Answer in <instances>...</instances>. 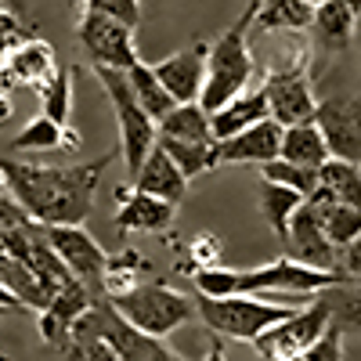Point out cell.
Masks as SVG:
<instances>
[{
  "label": "cell",
  "mask_w": 361,
  "mask_h": 361,
  "mask_svg": "<svg viewBox=\"0 0 361 361\" xmlns=\"http://www.w3.org/2000/svg\"><path fill=\"white\" fill-rule=\"evenodd\" d=\"M279 152H282V127L267 116L260 123L217 141V166L221 163H260L264 166L271 159H279Z\"/></svg>",
  "instance_id": "obj_14"
},
{
  "label": "cell",
  "mask_w": 361,
  "mask_h": 361,
  "mask_svg": "<svg viewBox=\"0 0 361 361\" xmlns=\"http://www.w3.org/2000/svg\"><path fill=\"white\" fill-rule=\"evenodd\" d=\"M119 206L116 209V228L119 231H148V235H159V231H166L170 224H173V217H177V206L173 202H163V199H156V195H148V192H137V188H130V192H123L119 195Z\"/></svg>",
  "instance_id": "obj_17"
},
{
  "label": "cell",
  "mask_w": 361,
  "mask_h": 361,
  "mask_svg": "<svg viewBox=\"0 0 361 361\" xmlns=\"http://www.w3.org/2000/svg\"><path fill=\"white\" fill-rule=\"evenodd\" d=\"M0 311H4V314H11V311H25V307L18 304V296H15L11 289H4V286H0Z\"/></svg>",
  "instance_id": "obj_45"
},
{
  "label": "cell",
  "mask_w": 361,
  "mask_h": 361,
  "mask_svg": "<svg viewBox=\"0 0 361 361\" xmlns=\"http://www.w3.org/2000/svg\"><path fill=\"white\" fill-rule=\"evenodd\" d=\"M58 69V58H54V47L47 44V40H22V44H15L11 51H8V73H11V80H18V83H29V87H44Z\"/></svg>",
  "instance_id": "obj_20"
},
{
  "label": "cell",
  "mask_w": 361,
  "mask_h": 361,
  "mask_svg": "<svg viewBox=\"0 0 361 361\" xmlns=\"http://www.w3.org/2000/svg\"><path fill=\"white\" fill-rule=\"evenodd\" d=\"M130 180H134L137 192H148V195H156L163 202H173V206L185 199V192H188V177L180 173V166L163 152L159 145H152V152L145 156L141 170Z\"/></svg>",
  "instance_id": "obj_18"
},
{
  "label": "cell",
  "mask_w": 361,
  "mask_h": 361,
  "mask_svg": "<svg viewBox=\"0 0 361 361\" xmlns=\"http://www.w3.org/2000/svg\"><path fill=\"white\" fill-rule=\"evenodd\" d=\"M127 80H130V87H134V98L141 102V109H145L148 116H152L156 123H159V119L177 105V102H173V94L159 83V76L152 73V66H148V62L130 66V69H127Z\"/></svg>",
  "instance_id": "obj_30"
},
{
  "label": "cell",
  "mask_w": 361,
  "mask_h": 361,
  "mask_svg": "<svg viewBox=\"0 0 361 361\" xmlns=\"http://www.w3.org/2000/svg\"><path fill=\"white\" fill-rule=\"evenodd\" d=\"M94 76L102 80L105 94L116 109V123H119V152L130 170V177L141 170L145 156L156 145V119L141 109V102L134 98V87L127 80L123 69H109V66H94Z\"/></svg>",
  "instance_id": "obj_6"
},
{
  "label": "cell",
  "mask_w": 361,
  "mask_h": 361,
  "mask_svg": "<svg viewBox=\"0 0 361 361\" xmlns=\"http://www.w3.org/2000/svg\"><path fill=\"white\" fill-rule=\"evenodd\" d=\"M304 4H311V8H318V4H322V0H304Z\"/></svg>",
  "instance_id": "obj_50"
},
{
  "label": "cell",
  "mask_w": 361,
  "mask_h": 361,
  "mask_svg": "<svg viewBox=\"0 0 361 361\" xmlns=\"http://www.w3.org/2000/svg\"><path fill=\"white\" fill-rule=\"evenodd\" d=\"M33 217L25 214V209L15 202V195L8 199V195H0V235L4 231H11V228H22V224H29Z\"/></svg>",
  "instance_id": "obj_41"
},
{
  "label": "cell",
  "mask_w": 361,
  "mask_h": 361,
  "mask_svg": "<svg viewBox=\"0 0 361 361\" xmlns=\"http://www.w3.org/2000/svg\"><path fill=\"white\" fill-rule=\"evenodd\" d=\"M260 170H264V180H275V185H286V188L300 192L304 199L318 188V170L296 166V163H289V159H282V156H279V159H271V163H264Z\"/></svg>",
  "instance_id": "obj_35"
},
{
  "label": "cell",
  "mask_w": 361,
  "mask_h": 361,
  "mask_svg": "<svg viewBox=\"0 0 361 361\" xmlns=\"http://www.w3.org/2000/svg\"><path fill=\"white\" fill-rule=\"evenodd\" d=\"M0 127H4V123H0Z\"/></svg>",
  "instance_id": "obj_52"
},
{
  "label": "cell",
  "mask_w": 361,
  "mask_h": 361,
  "mask_svg": "<svg viewBox=\"0 0 361 361\" xmlns=\"http://www.w3.org/2000/svg\"><path fill=\"white\" fill-rule=\"evenodd\" d=\"M44 235H47L51 250L62 257V264L73 271V279L83 282L90 289V296H105L102 293V275H105L109 253L98 246V238L83 224H54V228H44Z\"/></svg>",
  "instance_id": "obj_11"
},
{
  "label": "cell",
  "mask_w": 361,
  "mask_h": 361,
  "mask_svg": "<svg viewBox=\"0 0 361 361\" xmlns=\"http://www.w3.org/2000/svg\"><path fill=\"white\" fill-rule=\"evenodd\" d=\"M192 286L199 296H235L238 293V271L209 264V267L192 271Z\"/></svg>",
  "instance_id": "obj_36"
},
{
  "label": "cell",
  "mask_w": 361,
  "mask_h": 361,
  "mask_svg": "<svg viewBox=\"0 0 361 361\" xmlns=\"http://www.w3.org/2000/svg\"><path fill=\"white\" fill-rule=\"evenodd\" d=\"M152 73L159 76V83L173 94V102H199L202 90V76H206V44H192L185 51H177L163 62L152 66Z\"/></svg>",
  "instance_id": "obj_15"
},
{
  "label": "cell",
  "mask_w": 361,
  "mask_h": 361,
  "mask_svg": "<svg viewBox=\"0 0 361 361\" xmlns=\"http://www.w3.org/2000/svg\"><path fill=\"white\" fill-rule=\"evenodd\" d=\"M76 40L87 51L90 66H109V69H130L137 66V47H134V25L119 22L105 11H83L80 25H76Z\"/></svg>",
  "instance_id": "obj_9"
},
{
  "label": "cell",
  "mask_w": 361,
  "mask_h": 361,
  "mask_svg": "<svg viewBox=\"0 0 361 361\" xmlns=\"http://www.w3.org/2000/svg\"><path fill=\"white\" fill-rule=\"evenodd\" d=\"M253 15H257V0H246V11L238 15V22L231 29H224L206 47V76H202V90H199V105L206 112H217L221 105H228L257 76V62L250 51Z\"/></svg>",
  "instance_id": "obj_2"
},
{
  "label": "cell",
  "mask_w": 361,
  "mask_h": 361,
  "mask_svg": "<svg viewBox=\"0 0 361 361\" xmlns=\"http://www.w3.org/2000/svg\"><path fill=\"white\" fill-rule=\"evenodd\" d=\"M8 116H11V102L0 98V123H8Z\"/></svg>",
  "instance_id": "obj_47"
},
{
  "label": "cell",
  "mask_w": 361,
  "mask_h": 361,
  "mask_svg": "<svg viewBox=\"0 0 361 361\" xmlns=\"http://www.w3.org/2000/svg\"><path fill=\"white\" fill-rule=\"evenodd\" d=\"M318 185L333 195L336 202H347L361 209V166L347 159H325L318 166Z\"/></svg>",
  "instance_id": "obj_29"
},
{
  "label": "cell",
  "mask_w": 361,
  "mask_h": 361,
  "mask_svg": "<svg viewBox=\"0 0 361 361\" xmlns=\"http://www.w3.org/2000/svg\"><path fill=\"white\" fill-rule=\"evenodd\" d=\"M318 296L329 304L333 325L350 329V333H361V286H354V282L347 279V282H340V286H329V289H322Z\"/></svg>",
  "instance_id": "obj_32"
},
{
  "label": "cell",
  "mask_w": 361,
  "mask_h": 361,
  "mask_svg": "<svg viewBox=\"0 0 361 361\" xmlns=\"http://www.w3.org/2000/svg\"><path fill=\"white\" fill-rule=\"evenodd\" d=\"M202 361H228V357H224V343L214 340V343H209V354H206Z\"/></svg>",
  "instance_id": "obj_46"
},
{
  "label": "cell",
  "mask_w": 361,
  "mask_h": 361,
  "mask_svg": "<svg viewBox=\"0 0 361 361\" xmlns=\"http://www.w3.org/2000/svg\"><path fill=\"white\" fill-rule=\"evenodd\" d=\"M156 145L180 166L188 180L199 173L217 170V141H170V137H156Z\"/></svg>",
  "instance_id": "obj_28"
},
{
  "label": "cell",
  "mask_w": 361,
  "mask_h": 361,
  "mask_svg": "<svg viewBox=\"0 0 361 361\" xmlns=\"http://www.w3.org/2000/svg\"><path fill=\"white\" fill-rule=\"evenodd\" d=\"M0 314H4V311H0Z\"/></svg>",
  "instance_id": "obj_51"
},
{
  "label": "cell",
  "mask_w": 361,
  "mask_h": 361,
  "mask_svg": "<svg viewBox=\"0 0 361 361\" xmlns=\"http://www.w3.org/2000/svg\"><path fill=\"white\" fill-rule=\"evenodd\" d=\"M293 311L296 307L267 304V300L246 296V293H235V296H199L195 293V318H202V325L214 329L217 336L246 340V343H253L264 329L289 318Z\"/></svg>",
  "instance_id": "obj_4"
},
{
  "label": "cell",
  "mask_w": 361,
  "mask_h": 361,
  "mask_svg": "<svg viewBox=\"0 0 361 361\" xmlns=\"http://www.w3.org/2000/svg\"><path fill=\"white\" fill-rule=\"evenodd\" d=\"M264 98H267V116L279 127H296V123H314V94L304 66H279L264 73Z\"/></svg>",
  "instance_id": "obj_10"
},
{
  "label": "cell",
  "mask_w": 361,
  "mask_h": 361,
  "mask_svg": "<svg viewBox=\"0 0 361 361\" xmlns=\"http://www.w3.org/2000/svg\"><path fill=\"white\" fill-rule=\"evenodd\" d=\"M8 192V177H4V166H0V195Z\"/></svg>",
  "instance_id": "obj_48"
},
{
  "label": "cell",
  "mask_w": 361,
  "mask_h": 361,
  "mask_svg": "<svg viewBox=\"0 0 361 361\" xmlns=\"http://www.w3.org/2000/svg\"><path fill=\"white\" fill-rule=\"evenodd\" d=\"M90 300L94 296H90V289L83 282H73L62 293H54L47 300V307L40 311V336H44V343L62 350L69 333H73V325H76V318L90 307Z\"/></svg>",
  "instance_id": "obj_16"
},
{
  "label": "cell",
  "mask_w": 361,
  "mask_h": 361,
  "mask_svg": "<svg viewBox=\"0 0 361 361\" xmlns=\"http://www.w3.org/2000/svg\"><path fill=\"white\" fill-rule=\"evenodd\" d=\"M296 361H343V329L340 325H329L325 333L300 354Z\"/></svg>",
  "instance_id": "obj_38"
},
{
  "label": "cell",
  "mask_w": 361,
  "mask_h": 361,
  "mask_svg": "<svg viewBox=\"0 0 361 361\" xmlns=\"http://www.w3.org/2000/svg\"><path fill=\"white\" fill-rule=\"evenodd\" d=\"M141 271H145V264H141V257H137L134 250L119 253V257H109L105 275H102V293H105V296H123V293H130L134 286H141Z\"/></svg>",
  "instance_id": "obj_33"
},
{
  "label": "cell",
  "mask_w": 361,
  "mask_h": 361,
  "mask_svg": "<svg viewBox=\"0 0 361 361\" xmlns=\"http://www.w3.org/2000/svg\"><path fill=\"white\" fill-rule=\"evenodd\" d=\"M112 156L116 152H105L94 163H76V166H37L18 159H0V166H4L8 192L15 195V202L37 224L54 228V224H83L90 217L94 192Z\"/></svg>",
  "instance_id": "obj_1"
},
{
  "label": "cell",
  "mask_w": 361,
  "mask_h": 361,
  "mask_svg": "<svg viewBox=\"0 0 361 361\" xmlns=\"http://www.w3.org/2000/svg\"><path fill=\"white\" fill-rule=\"evenodd\" d=\"M314 123L329 145V156L361 166V98L333 94V98L318 102Z\"/></svg>",
  "instance_id": "obj_12"
},
{
  "label": "cell",
  "mask_w": 361,
  "mask_h": 361,
  "mask_svg": "<svg viewBox=\"0 0 361 361\" xmlns=\"http://www.w3.org/2000/svg\"><path fill=\"white\" fill-rule=\"evenodd\" d=\"M304 202V195L286 188V185H275V180H264L260 185V214L264 221L271 224V231L279 235V243L286 238V228H289V217L296 214V206Z\"/></svg>",
  "instance_id": "obj_31"
},
{
  "label": "cell",
  "mask_w": 361,
  "mask_h": 361,
  "mask_svg": "<svg viewBox=\"0 0 361 361\" xmlns=\"http://www.w3.org/2000/svg\"><path fill=\"white\" fill-rule=\"evenodd\" d=\"M307 202L318 209V217H322V228L329 235V243H333L336 250L350 246L354 238L361 235V209L347 206V202H336L333 195H329L322 185L307 195Z\"/></svg>",
  "instance_id": "obj_21"
},
{
  "label": "cell",
  "mask_w": 361,
  "mask_h": 361,
  "mask_svg": "<svg viewBox=\"0 0 361 361\" xmlns=\"http://www.w3.org/2000/svg\"><path fill=\"white\" fill-rule=\"evenodd\" d=\"M314 22V8L304 0H257V15H253V29L260 33H296V29H311Z\"/></svg>",
  "instance_id": "obj_23"
},
{
  "label": "cell",
  "mask_w": 361,
  "mask_h": 361,
  "mask_svg": "<svg viewBox=\"0 0 361 361\" xmlns=\"http://www.w3.org/2000/svg\"><path fill=\"white\" fill-rule=\"evenodd\" d=\"M333 325V314H329V304L322 296H314L311 304L296 307L289 318L275 322L271 329H264V333L253 340L257 354L264 361H296L300 354H304L325 329Z\"/></svg>",
  "instance_id": "obj_8"
},
{
  "label": "cell",
  "mask_w": 361,
  "mask_h": 361,
  "mask_svg": "<svg viewBox=\"0 0 361 361\" xmlns=\"http://www.w3.org/2000/svg\"><path fill=\"white\" fill-rule=\"evenodd\" d=\"M69 8H87V0H66Z\"/></svg>",
  "instance_id": "obj_49"
},
{
  "label": "cell",
  "mask_w": 361,
  "mask_h": 361,
  "mask_svg": "<svg viewBox=\"0 0 361 361\" xmlns=\"http://www.w3.org/2000/svg\"><path fill=\"white\" fill-rule=\"evenodd\" d=\"M62 361H116L112 347L102 336H87V333H69L62 347Z\"/></svg>",
  "instance_id": "obj_37"
},
{
  "label": "cell",
  "mask_w": 361,
  "mask_h": 361,
  "mask_svg": "<svg viewBox=\"0 0 361 361\" xmlns=\"http://www.w3.org/2000/svg\"><path fill=\"white\" fill-rule=\"evenodd\" d=\"M282 159L296 163V166H307V170H318L329 156V145L318 130V123H296V127H282Z\"/></svg>",
  "instance_id": "obj_27"
},
{
  "label": "cell",
  "mask_w": 361,
  "mask_h": 361,
  "mask_svg": "<svg viewBox=\"0 0 361 361\" xmlns=\"http://www.w3.org/2000/svg\"><path fill=\"white\" fill-rule=\"evenodd\" d=\"M340 271L347 279H361V235L354 238L350 246L340 250Z\"/></svg>",
  "instance_id": "obj_42"
},
{
  "label": "cell",
  "mask_w": 361,
  "mask_h": 361,
  "mask_svg": "<svg viewBox=\"0 0 361 361\" xmlns=\"http://www.w3.org/2000/svg\"><path fill=\"white\" fill-rule=\"evenodd\" d=\"M286 257L307 264V267H322V271H340V250L329 243V235L322 228V217L318 209L304 199L296 206V214L289 217V228H286Z\"/></svg>",
  "instance_id": "obj_13"
},
{
  "label": "cell",
  "mask_w": 361,
  "mask_h": 361,
  "mask_svg": "<svg viewBox=\"0 0 361 361\" xmlns=\"http://www.w3.org/2000/svg\"><path fill=\"white\" fill-rule=\"evenodd\" d=\"M51 148H66L76 152L80 148V134L69 130V123H54L47 116H37L33 123H25L15 137H11V152H51Z\"/></svg>",
  "instance_id": "obj_22"
},
{
  "label": "cell",
  "mask_w": 361,
  "mask_h": 361,
  "mask_svg": "<svg viewBox=\"0 0 361 361\" xmlns=\"http://www.w3.org/2000/svg\"><path fill=\"white\" fill-rule=\"evenodd\" d=\"M109 300L134 329H141L148 336H159V340H166L173 329H180L185 322L195 318V300L163 286V282H148V286L141 282L130 293L109 296Z\"/></svg>",
  "instance_id": "obj_5"
},
{
  "label": "cell",
  "mask_w": 361,
  "mask_h": 361,
  "mask_svg": "<svg viewBox=\"0 0 361 361\" xmlns=\"http://www.w3.org/2000/svg\"><path fill=\"white\" fill-rule=\"evenodd\" d=\"M87 8L90 11H105V15L127 22V25L141 22V4H137V0H87Z\"/></svg>",
  "instance_id": "obj_39"
},
{
  "label": "cell",
  "mask_w": 361,
  "mask_h": 361,
  "mask_svg": "<svg viewBox=\"0 0 361 361\" xmlns=\"http://www.w3.org/2000/svg\"><path fill=\"white\" fill-rule=\"evenodd\" d=\"M354 22L357 15L343 4V0H322L314 8V33H318V44L329 47V51H347L350 40H354Z\"/></svg>",
  "instance_id": "obj_26"
},
{
  "label": "cell",
  "mask_w": 361,
  "mask_h": 361,
  "mask_svg": "<svg viewBox=\"0 0 361 361\" xmlns=\"http://www.w3.org/2000/svg\"><path fill=\"white\" fill-rule=\"evenodd\" d=\"M267 119V98L264 87H246L243 94H235L228 105H221L217 112H209V130H214V141H224L238 130H246L253 123Z\"/></svg>",
  "instance_id": "obj_19"
},
{
  "label": "cell",
  "mask_w": 361,
  "mask_h": 361,
  "mask_svg": "<svg viewBox=\"0 0 361 361\" xmlns=\"http://www.w3.org/2000/svg\"><path fill=\"white\" fill-rule=\"evenodd\" d=\"M0 8H4L8 15H15L18 22L29 18V0H0Z\"/></svg>",
  "instance_id": "obj_44"
},
{
  "label": "cell",
  "mask_w": 361,
  "mask_h": 361,
  "mask_svg": "<svg viewBox=\"0 0 361 361\" xmlns=\"http://www.w3.org/2000/svg\"><path fill=\"white\" fill-rule=\"evenodd\" d=\"M156 137H170V141H214V130H209V112L199 102H180L156 123Z\"/></svg>",
  "instance_id": "obj_25"
},
{
  "label": "cell",
  "mask_w": 361,
  "mask_h": 361,
  "mask_svg": "<svg viewBox=\"0 0 361 361\" xmlns=\"http://www.w3.org/2000/svg\"><path fill=\"white\" fill-rule=\"evenodd\" d=\"M188 260L195 264V271L199 267H209V264H217L221 260V243L214 235H199L195 243L188 246Z\"/></svg>",
  "instance_id": "obj_40"
},
{
  "label": "cell",
  "mask_w": 361,
  "mask_h": 361,
  "mask_svg": "<svg viewBox=\"0 0 361 361\" xmlns=\"http://www.w3.org/2000/svg\"><path fill=\"white\" fill-rule=\"evenodd\" d=\"M0 286L11 289L25 311H29V307H33V311H44V307H47V293L40 289L37 275L29 271V264H25L22 257L11 253L4 243H0Z\"/></svg>",
  "instance_id": "obj_24"
},
{
  "label": "cell",
  "mask_w": 361,
  "mask_h": 361,
  "mask_svg": "<svg viewBox=\"0 0 361 361\" xmlns=\"http://www.w3.org/2000/svg\"><path fill=\"white\" fill-rule=\"evenodd\" d=\"M73 333H87V336H102L116 361H185L180 354H173L159 336H148L141 329H134L123 314L112 307L109 296H94L90 307L76 318Z\"/></svg>",
  "instance_id": "obj_3"
},
{
  "label": "cell",
  "mask_w": 361,
  "mask_h": 361,
  "mask_svg": "<svg viewBox=\"0 0 361 361\" xmlns=\"http://www.w3.org/2000/svg\"><path fill=\"white\" fill-rule=\"evenodd\" d=\"M347 282L343 271H322V267H307L293 257H279L264 267H250L238 271V293L246 296H260V293H293V296H318L329 286Z\"/></svg>",
  "instance_id": "obj_7"
},
{
  "label": "cell",
  "mask_w": 361,
  "mask_h": 361,
  "mask_svg": "<svg viewBox=\"0 0 361 361\" xmlns=\"http://www.w3.org/2000/svg\"><path fill=\"white\" fill-rule=\"evenodd\" d=\"M15 44H22V37H18V18L0 8V54H8Z\"/></svg>",
  "instance_id": "obj_43"
},
{
  "label": "cell",
  "mask_w": 361,
  "mask_h": 361,
  "mask_svg": "<svg viewBox=\"0 0 361 361\" xmlns=\"http://www.w3.org/2000/svg\"><path fill=\"white\" fill-rule=\"evenodd\" d=\"M40 105L44 116L54 119V123H69V112H73V73L69 69H58L44 87H40Z\"/></svg>",
  "instance_id": "obj_34"
}]
</instances>
